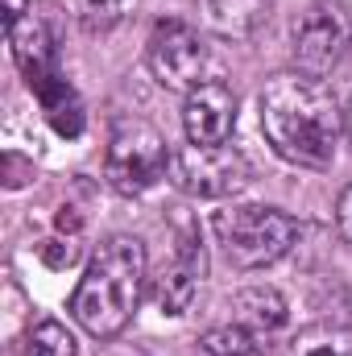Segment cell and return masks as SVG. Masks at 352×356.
I'll return each mask as SVG.
<instances>
[{
	"label": "cell",
	"instance_id": "8992f818",
	"mask_svg": "<svg viewBox=\"0 0 352 356\" xmlns=\"http://www.w3.org/2000/svg\"><path fill=\"white\" fill-rule=\"evenodd\" d=\"M145 63L150 75L166 91H186L207 83V67H211V46L203 42V33L186 21H158L150 42H145Z\"/></svg>",
	"mask_w": 352,
	"mask_h": 356
},
{
	"label": "cell",
	"instance_id": "7a4b0ae2",
	"mask_svg": "<svg viewBox=\"0 0 352 356\" xmlns=\"http://www.w3.org/2000/svg\"><path fill=\"white\" fill-rule=\"evenodd\" d=\"M145 290V245L137 236H104L71 294L75 323L95 340H116L137 315Z\"/></svg>",
	"mask_w": 352,
	"mask_h": 356
},
{
	"label": "cell",
	"instance_id": "ffe728a7",
	"mask_svg": "<svg viewBox=\"0 0 352 356\" xmlns=\"http://www.w3.org/2000/svg\"><path fill=\"white\" fill-rule=\"evenodd\" d=\"M349 54H352V38H349Z\"/></svg>",
	"mask_w": 352,
	"mask_h": 356
},
{
	"label": "cell",
	"instance_id": "6da1fadb",
	"mask_svg": "<svg viewBox=\"0 0 352 356\" xmlns=\"http://www.w3.org/2000/svg\"><path fill=\"white\" fill-rule=\"evenodd\" d=\"M262 133L278 158L303 170H328L344 137V108L332 88L303 71H282L262 88Z\"/></svg>",
	"mask_w": 352,
	"mask_h": 356
},
{
	"label": "cell",
	"instance_id": "2e32d148",
	"mask_svg": "<svg viewBox=\"0 0 352 356\" xmlns=\"http://www.w3.org/2000/svg\"><path fill=\"white\" fill-rule=\"evenodd\" d=\"M79 4V17H83V25L88 29H112V25H120L141 0H75Z\"/></svg>",
	"mask_w": 352,
	"mask_h": 356
},
{
	"label": "cell",
	"instance_id": "ba28073f",
	"mask_svg": "<svg viewBox=\"0 0 352 356\" xmlns=\"http://www.w3.org/2000/svg\"><path fill=\"white\" fill-rule=\"evenodd\" d=\"M349 21L340 13V4L332 0H315L298 21H294V33H290V54H294V67L303 75H328L340 54L349 50Z\"/></svg>",
	"mask_w": 352,
	"mask_h": 356
},
{
	"label": "cell",
	"instance_id": "3957f363",
	"mask_svg": "<svg viewBox=\"0 0 352 356\" xmlns=\"http://www.w3.org/2000/svg\"><path fill=\"white\" fill-rule=\"evenodd\" d=\"M8 42H13V58H17L25 83L38 95V104H42L46 120L54 124V133L79 137V133H83V104H79L75 88L67 83V75H63V67H58L50 29L29 13L25 21H17V25L8 29Z\"/></svg>",
	"mask_w": 352,
	"mask_h": 356
},
{
	"label": "cell",
	"instance_id": "30bf717a",
	"mask_svg": "<svg viewBox=\"0 0 352 356\" xmlns=\"http://www.w3.org/2000/svg\"><path fill=\"white\" fill-rule=\"evenodd\" d=\"M237 124V91L224 79H207L182 99V133L191 145H224Z\"/></svg>",
	"mask_w": 352,
	"mask_h": 356
},
{
	"label": "cell",
	"instance_id": "4fadbf2b",
	"mask_svg": "<svg viewBox=\"0 0 352 356\" xmlns=\"http://www.w3.org/2000/svg\"><path fill=\"white\" fill-rule=\"evenodd\" d=\"M290 356H352V327L315 323L290 340Z\"/></svg>",
	"mask_w": 352,
	"mask_h": 356
},
{
	"label": "cell",
	"instance_id": "9c48e42d",
	"mask_svg": "<svg viewBox=\"0 0 352 356\" xmlns=\"http://www.w3.org/2000/svg\"><path fill=\"white\" fill-rule=\"evenodd\" d=\"M203 241H199V224L195 220H182V232H178L175 257L162 266V273L154 277V302L162 315H186L195 294H199V282H203Z\"/></svg>",
	"mask_w": 352,
	"mask_h": 356
},
{
	"label": "cell",
	"instance_id": "e0dca14e",
	"mask_svg": "<svg viewBox=\"0 0 352 356\" xmlns=\"http://www.w3.org/2000/svg\"><path fill=\"white\" fill-rule=\"evenodd\" d=\"M336 232L352 245V182L340 191V199H336Z\"/></svg>",
	"mask_w": 352,
	"mask_h": 356
},
{
	"label": "cell",
	"instance_id": "d6986e66",
	"mask_svg": "<svg viewBox=\"0 0 352 356\" xmlns=\"http://www.w3.org/2000/svg\"><path fill=\"white\" fill-rule=\"evenodd\" d=\"M104 356H145L141 348H108Z\"/></svg>",
	"mask_w": 352,
	"mask_h": 356
},
{
	"label": "cell",
	"instance_id": "7c38bea8",
	"mask_svg": "<svg viewBox=\"0 0 352 356\" xmlns=\"http://www.w3.org/2000/svg\"><path fill=\"white\" fill-rule=\"evenodd\" d=\"M199 4H203V21L220 38H253L269 21L273 0H199Z\"/></svg>",
	"mask_w": 352,
	"mask_h": 356
},
{
	"label": "cell",
	"instance_id": "8fae6325",
	"mask_svg": "<svg viewBox=\"0 0 352 356\" xmlns=\"http://www.w3.org/2000/svg\"><path fill=\"white\" fill-rule=\"evenodd\" d=\"M232 311H237V323L249 327V332H257V336H269V332L286 327V319H290V307H286V298L273 286L237 290L232 294Z\"/></svg>",
	"mask_w": 352,
	"mask_h": 356
},
{
	"label": "cell",
	"instance_id": "ac0fdd59",
	"mask_svg": "<svg viewBox=\"0 0 352 356\" xmlns=\"http://www.w3.org/2000/svg\"><path fill=\"white\" fill-rule=\"evenodd\" d=\"M29 17V0H4V25L13 29L17 21H25Z\"/></svg>",
	"mask_w": 352,
	"mask_h": 356
},
{
	"label": "cell",
	"instance_id": "5bb4252c",
	"mask_svg": "<svg viewBox=\"0 0 352 356\" xmlns=\"http://www.w3.org/2000/svg\"><path fill=\"white\" fill-rule=\"evenodd\" d=\"M195 356H265V344L257 332H249L241 323H228V327H211L199 340Z\"/></svg>",
	"mask_w": 352,
	"mask_h": 356
},
{
	"label": "cell",
	"instance_id": "52a82bcc",
	"mask_svg": "<svg viewBox=\"0 0 352 356\" xmlns=\"http://www.w3.org/2000/svg\"><path fill=\"white\" fill-rule=\"evenodd\" d=\"M249 162L237 145H178L170 154V178L195 199H232L249 186Z\"/></svg>",
	"mask_w": 352,
	"mask_h": 356
},
{
	"label": "cell",
	"instance_id": "277c9868",
	"mask_svg": "<svg viewBox=\"0 0 352 356\" xmlns=\"http://www.w3.org/2000/svg\"><path fill=\"white\" fill-rule=\"evenodd\" d=\"M211 232L237 269H265L298 245V220L265 203L220 207L211 220Z\"/></svg>",
	"mask_w": 352,
	"mask_h": 356
},
{
	"label": "cell",
	"instance_id": "9a60e30c",
	"mask_svg": "<svg viewBox=\"0 0 352 356\" xmlns=\"http://www.w3.org/2000/svg\"><path fill=\"white\" fill-rule=\"evenodd\" d=\"M25 356H79V344H75V336H71L58 319H42V323L29 332Z\"/></svg>",
	"mask_w": 352,
	"mask_h": 356
},
{
	"label": "cell",
	"instance_id": "5b68a950",
	"mask_svg": "<svg viewBox=\"0 0 352 356\" xmlns=\"http://www.w3.org/2000/svg\"><path fill=\"white\" fill-rule=\"evenodd\" d=\"M166 170H170V149L150 120L133 116L112 129V141L104 154V178L112 182V191L145 195Z\"/></svg>",
	"mask_w": 352,
	"mask_h": 356
}]
</instances>
